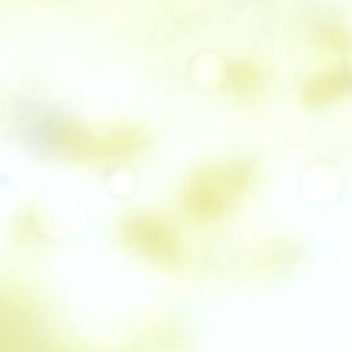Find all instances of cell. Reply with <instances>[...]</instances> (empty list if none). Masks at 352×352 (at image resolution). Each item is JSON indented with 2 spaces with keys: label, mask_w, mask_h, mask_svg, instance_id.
<instances>
[{
  "label": "cell",
  "mask_w": 352,
  "mask_h": 352,
  "mask_svg": "<svg viewBox=\"0 0 352 352\" xmlns=\"http://www.w3.org/2000/svg\"><path fill=\"white\" fill-rule=\"evenodd\" d=\"M186 198L201 213H212L224 208L231 198L245 191L257 169L249 160H226L199 166L190 175Z\"/></svg>",
  "instance_id": "2"
},
{
  "label": "cell",
  "mask_w": 352,
  "mask_h": 352,
  "mask_svg": "<svg viewBox=\"0 0 352 352\" xmlns=\"http://www.w3.org/2000/svg\"><path fill=\"white\" fill-rule=\"evenodd\" d=\"M264 84V73L261 67L252 60L231 62L223 77L224 89L232 96L250 98L254 96Z\"/></svg>",
  "instance_id": "4"
},
{
  "label": "cell",
  "mask_w": 352,
  "mask_h": 352,
  "mask_svg": "<svg viewBox=\"0 0 352 352\" xmlns=\"http://www.w3.org/2000/svg\"><path fill=\"white\" fill-rule=\"evenodd\" d=\"M351 89L349 69H333L311 77L301 89V100L308 107H324L349 95Z\"/></svg>",
  "instance_id": "3"
},
{
  "label": "cell",
  "mask_w": 352,
  "mask_h": 352,
  "mask_svg": "<svg viewBox=\"0 0 352 352\" xmlns=\"http://www.w3.org/2000/svg\"><path fill=\"white\" fill-rule=\"evenodd\" d=\"M318 45L331 54H346L351 50V34L348 29L336 23L319 25L315 30Z\"/></svg>",
  "instance_id": "5"
},
{
  "label": "cell",
  "mask_w": 352,
  "mask_h": 352,
  "mask_svg": "<svg viewBox=\"0 0 352 352\" xmlns=\"http://www.w3.org/2000/svg\"><path fill=\"white\" fill-rule=\"evenodd\" d=\"M50 143L69 158L111 164L139 155L147 147L148 138L142 128L133 125L98 131L74 121H62L52 128Z\"/></svg>",
  "instance_id": "1"
}]
</instances>
